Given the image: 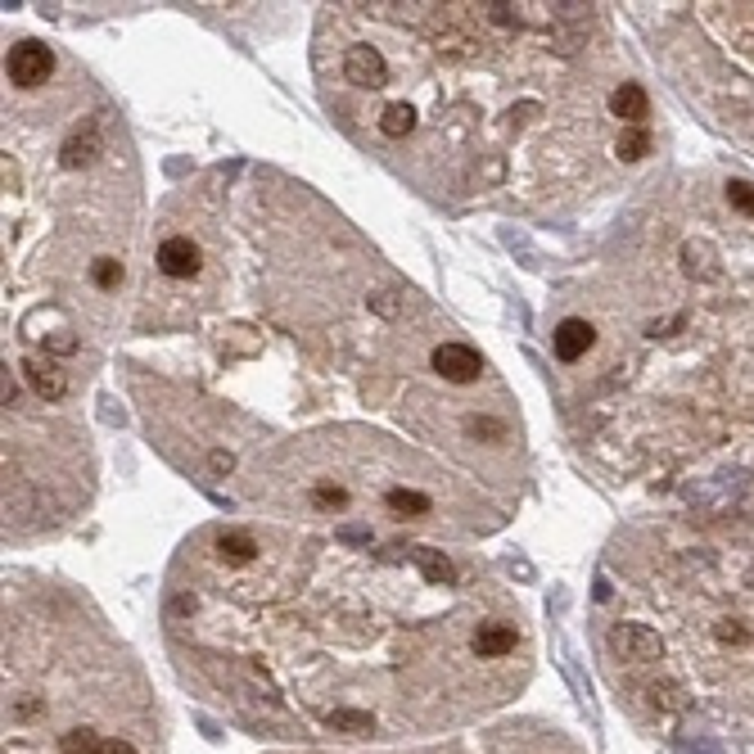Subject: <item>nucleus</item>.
<instances>
[{
	"instance_id": "14",
	"label": "nucleus",
	"mask_w": 754,
	"mask_h": 754,
	"mask_svg": "<svg viewBox=\"0 0 754 754\" xmlns=\"http://www.w3.org/2000/svg\"><path fill=\"white\" fill-rule=\"evenodd\" d=\"M614 154L628 159V163L646 159V154H651V131H646V127H624L619 141H614Z\"/></svg>"
},
{
	"instance_id": "7",
	"label": "nucleus",
	"mask_w": 754,
	"mask_h": 754,
	"mask_svg": "<svg viewBox=\"0 0 754 754\" xmlns=\"http://www.w3.org/2000/svg\"><path fill=\"white\" fill-rule=\"evenodd\" d=\"M23 375H28L32 393H37V397H45V402H59V397L68 393L63 371H59L54 362H45V357H28V362H23Z\"/></svg>"
},
{
	"instance_id": "15",
	"label": "nucleus",
	"mask_w": 754,
	"mask_h": 754,
	"mask_svg": "<svg viewBox=\"0 0 754 754\" xmlns=\"http://www.w3.org/2000/svg\"><path fill=\"white\" fill-rule=\"evenodd\" d=\"M384 502H389V511H397V515H425V511H430V497L416 493V488H393Z\"/></svg>"
},
{
	"instance_id": "19",
	"label": "nucleus",
	"mask_w": 754,
	"mask_h": 754,
	"mask_svg": "<svg viewBox=\"0 0 754 754\" xmlns=\"http://www.w3.org/2000/svg\"><path fill=\"white\" fill-rule=\"evenodd\" d=\"M325 723L339 732H371V714H353V709H334Z\"/></svg>"
},
{
	"instance_id": "26",
	"label": "nucleus",
	"mask_w": 754,
	"mask_h": 754,
	"mask_svg": "<svg viewBox=\"0 0 754 754\" xmlns=\"http://www.w3.org/2000/svg\"><path fill=\"white\" fill-rule=\"evenodd\" d=\"M474 434H493V438H502L506 430H502L497 421H474Z\"/></svg>"
},
{
	"instance_id": "18",
	"label": "nucleus",
	"mask_w": 754,
	"mask_h": 754,
	"mask_svg": "<svg viewBox=\"0 0 754 754\" xmlns=\"http://www.w3.org/2000/svg\"><path fill=\"white\" fill-rule=\"evenodd\" d=\"M727 203H732L736 213L754 217V185H750V181H727Z\"/></svg>"
},
{
	"instance_id": "20",
	"label": "nucleus",
	"mask_w": 754,
	"mask_h": 754,
	"mask_svg": "<svg viewBox=\"0 0 754 754\" xmlns=\"http://www.w3.org/2000/svg\"><path fill=\"white\" fill-rule=\"evenodd\" d=\"M312 502H316V506H330V511H334V506H344V502H348V493L339 488V484H321V488H312Z\"/></svg>"
},
{
	"instance_id": "17",
	"label": "nucleus",
	"mask_w": 754,
	"mask_h": 754,
	"mask_svg": "<svg viewBox=\"0 0 754 754\" xmlns=\"http://www.w3.org/2000/svg\"><path fill=\"white\" fill-rule=\"evenodd\" d=\"M91 285L95 290H118L122 285V262L118 258H95L91 262Z\"/></svg>"
},
{
	"instance_id": "23",
	"label": "nucleus",
	"mask_w": 754,
	"mask_h": 754,
	"mask_svg": "<svg viewBox=\"0 0 754 754\" xmlns=\"http://www.w3.org/2000/svg\"><path fill=\"white\" fill-rule=\"evenodd\" d=\"M100 754H141L127 736H104V745H100Z\"/></svg>"
},
{
	"instance_id": "2",
	"label": "nucleus",
	"mask_w": 754,
	"mask_h": 754,
	"mask_svg": "<svg viewBox=\"0 0 754 754\" xmlns=\"http://www.w3.org/2000/svg\"><path fill=\"white\" fill-rule=\"evenodd\" d=\"M159 271L163 276H172V281H190L194 271H199V262H203V253H199V244L190 240V235H168L163 244H159Z\"/></svg>"
},
{
	"instance_id": "8",
	"label": "nucleus",
	"mask_w": 754,
	"mask_h": 754,
	"mask_svg": "<svg viewBox=\"0 0 754 754\" xmlns=\"http://www.w3.org/2000/svg\"><path fill=\"white\" fill-rule=\"evenodd\" d=\"M470 646H474L479 660H502V655L515 651V628H511V624H479V633H474Z\"/></svg>"
},
{
	"instance_id": "1",
	"label": "nucleus",
	"mask_w": 754,
	"mask_h": 754,
	"mask_svg": "<svg viewBox=\"0 0 754 754\" xmlns=\"http://www.w3.org/2000/svg\"><path fill=\"white\" fill-rule=\"evenodd\" d=\"M5 73H10V82H19V86H41V82L54 73V54H50V45H41V41H19V45L10 50V59H5Z\"/></svg>"
},
{
	"instance_id": "24",
	"label": "nucleus",
	"mask_w": 754,
	"mask_h": 754,
	"mask_svg": "<svg viewBox=\"0 0 754 754\" xmlns=\"http://www.w3.org/2000/svg\"><path fill=\"white\" fill-rule=\"evenodd\" d=\"M718 642H727V646H741L745 642V624H718Z\"/></svg>"
},
{
	"instance_id": "25",
	"label": "nucleus",
	"mask_w": 754,
	"mask_h": 754,
	"mask_svg": "<svg viewBox=\"0 0 754 754\" xmlns=\"http://www.w3.org/2000/svg\"><path fill=\"white\" fill-rule=\"evenodd\" d=\"M50 348H54V353H73V348H78V339H73V334H54V339H50Z\"/></svg>"
},
{
	"instance_id": "10",
	"label": "nucleus",
	"mask_w": 754,
	"mask_h": 754,
	"mask_svg": "<svg viewBox=\"0 0 754 754\" xmlns=\"http://www.w3.org/2000/svg\"><path fill=\"white\" fill-rule=\"evenodd\" d=\"M682 262H687V271L696 281H718V271H723L709 240H687V244H682Z\"/></svg>"
},
{
	"instance_id": "3",
	"label": "nucleus",
	"mask_w": 754,
	"mask_h": 754,
	"mask_svg": "<svg viewBox=\"0 0 754 754\" xmlns=\"http://www.w3.org/2000/svg\"><path fill=\"white\" fill-rule=\"evenodd\" d=\"M434 371L452 384H470L479 380V371H484V357H479L470 344H438L434 348Z\"/></svg>"
},
{
	"instance_id": "9",
	"label": "nucleus",
	"mask_w": 754,
	"mask_h": 754,
	"mask_svg": "<svg viewBox=\"0 0 754 754\" xmlns=\"http://www.w3.org/2000/svg\"><path fill=\"white\" fill-rule=\"evenodd\" d=\"M610 113H614V118H624L628 127H642V122H646V113H651V100H646V91H642L637 82H624L619 91L610 95Z\"/></svg>"
},
{
	"instance_id": "11",
	"label": "nucleus",
	"mask_w": 754,
	"mask_h": 754,
	"mask_svg": "<svg viewBox=\"0 0 754 754\" xmlns=\"http://www.w3.org/2000/svg\"><path fill=\"white\" fill-rule=\"evenodd\" d=\"M95 154H100V131H95V127L73 131V135L63 141V163H68V168H86Z\"/></svg>"
},
{
	"instance_id": "27",
	"label": "nucleus",
	"mask_w": 754,
	"mask_h": 754,
	"mask_svg": "<svg viewBox=\"0 0 754 754\" xmlns=\"http://www.w3.org/2000/svg\"><path fill=\"white\" fill-rule=\"evenodd\" d=\"M0 397H5V406L14 402V375H10V366H5V384H0Z\"/></svg>"
},
{
	"instance_id": "22",
	"label": "nucleus",
	"mask_w": 754,
	"mask_h": 754,
	"mask_svg": "<svg viewBox=\"0 0 754 754\" xmlns=\"http://www.w3.org/2000/svg\"><path fill=\"white\" fill-rule=\"evenodd\" d=\"M488 10V23L497 28H515V5H484Z\"/></svg>"
},
{
	"instance_id": "12",
	"label": "nucleus",
	"mask_w": 754,
	"mask_h": 754,
	"mask_svg": "<svg viewBox=\"0 0 754 754\" xmlns=\"http://www.w3.org/2000/svg\"><path fill=\"white\" fill-rule=\"evenodd\" d=\"M380 131L389 135V141L411 135V131H416V109H411V104H389V109L380 113Z\"/></svg>"
},
{
	"instance_id": "21",
	"label": "nucleus",
	"mask_w": 754,
	"mask_h": 754,
	"mask_svg": "<svg viewBox=\"0 0 754 754\" xmlns=\"http://www.w3.org/2000/svg\"><path fill=\"white\" fill-rule=\"evenodd\" d=\"M651 701L664 705V709H682V705H687V696H682L677 687H668V682H664V687H651Z\"/></svg>"
},
{
	"instance_id": "6",
	"label": "nucleus",
	"mask_w": 754,
	"mask_h": 754,
	"mask_svg": "<svg viewBox=\"0 0 754 754\" xmlns=\"http://www.w3.org/2000/svg\"><path fill=\"white\" fill-rule=\"evenodd\" d=\"M592 339H596V330H592L583 316H570V321H561V325H556L552 348H556V357H561V362H578V357H587Z\"/></svg>"
},
{
	"instance_id": "13",
	"label": "nucleus",
	"mask_w": 754,
	"mask_h": 754,
	"mask_svg": "<svg viewBox=\"0 0 754 754\" xmlns=\"http://www.w3.org/2000/svg\"><path fill=\"white\" fill-rule=\"evenodd\" d=\"M217 556L231 561V565H249V561L258 556V542H253L249 533H222V537H217Z\"/></svg>"
},
{
	"instance_id": "16",
	"label": "nucleus",
	"mask_w": 754,
	"mask_h": 754,
	"mask_svg": "<svg viewBox=\"0 0 754 754\" xmlns=\"http://www.w3.org/2000/svg\"><path fill=\"white\" fill-rule=\"evenodd\" d=\"M416 565H421V574L430 583H452L456 578V570H452V561L443 552H416Z\"/></svg>"
},
{
	"instance_id": "4",
	"label": "nucleus",
	"mask_w": 754,
	"mask_h": 754,
	"mask_svg": "<svg viewBox=\"0 0 754 754\" xmlns=\"http://www.w3.org/2000/svg\"><path fill=\"white\" fill-rule=\"evenodd\" d=\"M610 646L619 651L624 660H637V664H646V660H660L664 655V642L646 628V624H619L610 633Z\"/></svg>"
},
{
	"instance_id": "5",
	"label": "nucleus",
	"mask_w": 754,
	"mask_h": 754,
	"mask_svg": "<svg viewBox=\"0 0 754 754\" xmlns=\"http://www.w3.org/2000/svg\"><path fill=\"white\" fill-rule=\"evenodd\" d=\"M344 78L357 82V86H384L389 63H384V54H380L375 45H353V50L344 54Z\"/></svg>"
}]
</instances>
